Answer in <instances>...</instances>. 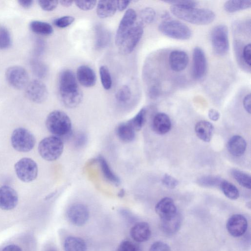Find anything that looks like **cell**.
<instances>
[{"instance_id": "cell-1", "label": "cell", "mask_w": 251, "mask_h": 251, "mask_svg": "<svg viewBox=\"0 0 251 251\" xmlns=\"http://www.w3.org/2000/svg\"><path fill=\"white\" fill-rule=\"evenodd\" d=\"M58 92L61 103L67 108H75L82 100L83 93L78 86L76 75L70 70H65L60 73Z\"/></svg>"}, {"instance_id": "cell-2", "label": "cell", "mask_w": 251, "mask_h": 251, "mask_svg": "<svg viewBox=\"0 0 251 251\" xmlns=\"http://www.w3.org/2000/svg\"><path fill=\"white\" fill-rule=\"evenodd\" d=\"M170 10L177 18L197 25H208L215 18V13L212 10L206 8L171 5Z\"/></svg>"}, {"instance_id": "cell-3", "label": "cell", "mask_w": 251, "mask_h": 251, "mask_svg": "<svg viewBox=\"0 0 251 251\" xmlns=\"http://www.w3.org/2000/svg\"><path fill=\"white\" fill-rule=\"evenodd\" d=\"M45 124L48 130L54 136L61 138L71 134V120L62 111L55 110L51 111L47 117Z\"/></svg>"}, {"instance_id": "cell-4", "label": "cell", "mask_w": 251, "mask_h": 251, "mask_svg": "<svg viewBox=\"0 0 251 251\" xmlns=\"http://www.w3.org/2000/svg\"><path fill=\"white\" fill-rule=\"evenodd\" d=\"M38 150L44 159L49 161H54L62 155L64 143L62 139L57 136L47 137L40 141Z\"/></svg>"}, {"instance_id": "cell-5", "label": "cell", "mask_w": 251, "mask_h": 251, "mask_svg": "<svg viewBox=\"0 0 251 251\" xmlns=\"http://www.w3.org/2000/svg\"><path fill=\"white\" fill-rule=\"evenodd\" d=\"M159 31L171 38L185 40L192 36V31L184 23L176 20H166L161 22L159 26Z\"/></svg>"}, {"instance_id": "cell-6", "label": "cell", "mask_w": 251, "mask_h": 251, "mask_svg": "<svg viewBox=\"0 0 251 251\" xmlns=\"http://www.w3.org/2000/svg\"><path fill=\"white\" fill-rule=\"evenodd\" d=\"M210 39L212 49L216 54L223 56L227 52L229 44L226 25L221 24L214 27L210 32Z\"/></svg>"}, {"instance_id": "cell-7", "label": "cell", "mask_w": 251, "mask_h": 251, "mask_svg": "<svg viewBox=\"0 0 251 251\" xmlns=\"http://www.w3.org/2000/svg\"><path fill=\"white\" fill-rule=\"evenodd\" d=\"M36 140L33 134L27 129L19 127L15 129L11 136V143L13 148L20 152L31 151L35 144Z\"/></svg>"}, {"instance_id": "cell-8", "label": "cell", "mask_w": 251, "mask_h": 251, "mask_svg": "<svg viewBox=\"0 0 251 251\" xmlns=\"http://www.w3.org/2000/svg\"><path fill=\"white\" fill-rule=\"evenodd\" d=\"M14 169L18 177L25 182L32 181L38 175V166L30 158L24 157L18 161L15 164Z\"/></svg>"}, {"instance_id": "cell-9", "label": "cell", "mask_w": 251, "mask_h": 251, "mask_svg": "<svg viewBox=\"0 0 251 251\" xmlns=\"http://www.w3.org/2000/svg\"><path fill=\"white\" fill-rule=\"evenodd\" d=\"M137 14L135 11L129 8L123 15L118 27L115 42L119 47L136 24Z\"/></svg>"}, {"instance_id": "cell-10", "label": "cell", "mask_w": 251, "mask_h": 251, "mask_svg": "<svg viewBox=\"0 0 251 251\" xmlns=\"http://www.w3.org/2000/svg\"><path fill=\"white\" fill-rule=\"evenodd\" d=\"M5 77L8 83L17 89H22L28 84V73L21 66H14L8 68L5 72Z\"/></svg>"}, {"instance_id": "cell-11", "label": "cell", "mask_w": 251, "mask_h": 251, "mask_svg": "<svg viewBox=\"0 0 251 251\" xmlns=\"http://www.w3.org/2000/svg\"><path fill=\"white\" fill-rule=\"evenodd\" d=\"M143 32V25L140 23H136L119 46L121 53L125 55L130 53L140 41Z\"/></svg>"}, {"instance_id": "cell-12", "label": "cell", "mask_w": 251, "mask_h": 251, "mask_svg": "<svg viewBox=\"0 0 251 251\" xmlns=\"http://www.w3.org/2000/svg\"><path fill=\"white\" fill-rule=\"evenodd\" d=\"M25 95L31 101L41 103L48 97V91L46 85L39 80H33L27 84Z\"/></svg>"}, {"instance_id": "cell-13", "label": "cell", "mask_w": 251, "mask_h": 251, "mask_svg": "<svg viewBox=\"0 0 251 251\" xmlns=\"http://www.w3.org/2000/svg\"><path fill=\"white\" fill-rule=\"evenodd\" d=\"M207 60L203 50L196 47L193 52L192 75L196 79L202 78L207 71Z\"/></svg>"}, {"instance_id": "cell-14", "label": "cell", "mask_w": 251, "mask_h": 251, "mask_svg": "<svg viewBox=\"0 0 251 251\" xmlns=\"http://www.w3.org/2000/svg\"><path fill=\"white\" fill-rule=\"evenodd\" d=\"M67 214L69 221L73 224L76 226H82L87 221L89 212L85 205L76 203L69 207Z\"/></svg>"}, {"instance_id": "cell-15", "label": "cell", "mask_w": 251, "mask_h": 251, "mask_svg": "<svg viewBox=\"0 0 251 251\" xmlns=\"http://www.w3.org/2000/svg\"><path fill=\"white\" fill-rule=\"evenodd\" d=\"M226 227L231 236L235 237H239L243 235L246 231L248 222L243 215L234 214L228 218Z\"/></svg>"}, {"instance_id": "cell-16", "label": "cell", "mask_w": 251, "mask_h": 251, "mask_svg": "<svg viewBox=\"0 0 251 251\" xmlns=\"http://www.w3.org/2000/svg\"><path fill=\"white\" fill-rule=\"evenodd\" d=\"M18 202L17 192L7 185L0 187V208L10 210L14 208Z\"/></svg>"}, {"instance_id": "cell-17", "label": "cell", "mask_w": 251, "mask_h": 251, "mask_svg": "<svg viewBox=\"0 0 251 251\" xmlns=\"http://www.w3.org/2000/svg\"><path fill=\"white\" fill-rule=\"evenodd\" d=\"M155 210L161 220L171 218L177 213L174 201L169 197L161 199L155 205Z\"/></svg>"}, {"instance_id": "cell-18", "label": "cell", "mask_w": 251, "mask_h": 251, "mask_svg": "<svg viewBox=\"0 0 251 251\" xmlns=\"http://www.w3.org/2000/svg\"><path fill=\"white\" fill-rule=\"evenodd\" d=\"M188 62V54L183 50H174L169 54L170 67L175 72H179L184 70L187 67Z\"/></svg>"}, {"instance_id": "cell-19", "label": "cell", "mask_w": 251, "mask_h": 251, "mask_svg": "<svg viewBox=\"0 0 251 251\" xmlns=\"http://www.w3.org/2000/svg\"><path fill=\"white\" fill-rule=\"evenodd\" d=\"M76 77L79 83L85 87L94 86L97 77L94 71L87 65H81L76 71Z\"/></svg>"}, {"instance_id": "cell-20", "label": "cell", "mask_w": 251, "mask_h": 251, "mask_svg": "<svg viewBox=\"0 0 251 251\" xmlns=\"http://www.w3.org/2000/svg\"><path fill=\"white\" fill-rule=\"evenodd\" d=\"M131 238L137 242L148 240L151 236L150 226L146 222H139L134 225L130 230Z\"/></svg>"}, {"instance_id": "cell-21", "label": "cell", "mask_w": 251, "mask_h": 251, "mask_svg": "<svg viewBox=\"0 0 251 251\" xmlns=\"http://www.w3.org/2000/svg\"><path fill=\"white\" fill-rule=\"evenodd\" d=\"M171 120L165 113H157L153 118L152 128L158 134L162 135L168 132L171 129Z\"/></svg>"}, {"instance_id": "cell-22", "label": "cell", "mask_w": 251, "mask_h": 251, "mask_svg": "<svg viewBox=\"0 0 251 251\" xmlns=\"http://www.w3.org/2000/svg\"><path fill=\"white\" fill-rule=\"evenodd\" d=\"M117 10V0H100L97 5V14L101 19L113 16Z\"/></svg>"}, {"instance_id": "cell-23", "label": "cell", "mask_w": 251, "mask_h": 251, "mask_svg": "<svg viewBox=\"0 0 251 251\" xmlns=\"http://www.w3.org/2000/svg\"><path fill=\"white\" fill-rule=\"evenodd\" d=\"M246 142L245 139L240 135H234L228 140L227 148L231 154L235 156L242 155L246 149Z\"/></svg>"}, {"instance_id": "cell-24", "label": "cell", "mask_w": 251, "mask_h": 251, "mask_svg": "<svg viewBox=\"0 0 251 251\" xmlns=\"http://www.w3.org/2000/svg\"><path fill=\"white\" fill-rule=\"evenodd\" d=\"M101 172L105 179L115 186L121 183L120 178L114 173L106 160L102 156L97 158Z\"/></svg>"}, {"instance_id": "cell-25", "label": "cell", "mask_w": 251, "mask_h": 251, "mask_svg": "<svg viewBox=\"0 0 251 251\" xmlns=\"http://www.w3.org/2000/svg\"><path fill=\"white\" fill-rule=\"evenodd\" d=\"M195 131L197 136L205 142H209L214 133V126L209 122L201 121L198 122L195 127Z\"/></svg>"}, {"instance_id": "cell-26", "label": "cell", "mask_w": 251, "mask_h": 251, "mask_svg": "<svg viewBox=\"0 0 251 251\" xmlns=\"http://www.w3.org/2000/svg\"><path fill=\"white\" fill-rule=\"evenodd\" d=\"M95 48L101 50L106 47L110 40V33L107 29L100 25L95 27Z\"/></svg>"}, {"instance_id": "cell-27", "label": "cell", "mask_w": 251, "mask_h": 251, "mask_svg": "<svg viewBox=\"0 0 251 251\" xmlns=\"http://www.w3.org/2000/svg\"><path fill=\"white\" fill-rule=\"evenodd\" d=\"M135 131L127 122L122 123L116 128L118 138L126 143L132 142L135 137Z\"/></svg>"}, {"instance_id": "cell-28", "label": "cell", "mask_w": 251, "mask_h": 251, "mask_svg": "<svg viewBox=\"0 0 251 251\" xmlns=\"http://www.w3.org/2000/svg\"><path fill=\"white\" fill-rule=\"evenodd\" d=\"M181 219L178 213L174 217L162 220L161 227L163 231L168 235H173L176 233L180 228Z\"/></svg>"}, {"instance_id": "cell-29", "label": "cell", "mask_w": 251, "mask_h": 251, "mask_svg": "<svg viewBox=\"0 0 251 251\" xmlns=\"http://www.w3.org/2000/svg\"><path fill=\"white\" fill-rule=\"evenodd\" d=\"M64 249L65 251H86L87 246L81 238L70 236L65 239Z\"/></svg>"}, {"instance_id": "cell-30", "label": "cell", "mask_w": 251, "mask_h": 251, "mask_svg": "<svg viewBox=\"0 0 251 251\" xmlns=\"http://www.w3.org/2000/svg\"><path fill=\"white\" fill-rule=\"evenodd\" d=\"M29 27L33 32L42 35H49L53 32V28L50 24L39 21L31 22Z\"/></svg>"}, {"instance_id": "cell-31", "label": "cell", "mask_w": 251, "mask_h": 251, "mask_svg": "<svg viewBox=\"0 0 251 251\" xmlns=\"http://www.w3.org/2000/svg\"><path fill=\"white\" fill-rule=\"evenodd\" d=\"M251 6V0H230L226 1L224 4L225 10L228 13H234L237 11L250 8Z\"/></svg>"}, {"instance_id": "cell-32", "label": "cell", "mask_w": 251, "mask_h": 251, "mask_svg": "<svg viewBox=\"0 0 251 251\" xmlns=\"http://www.w3.org/2000/svg\"><path fill=\"white\" fill-rule=\"evenodd\" d=\"M219 187L221 188L224 195L231 200H236L239 196V192L238 189L230 182L222 180L220 183Z\"/></svg>"}, {"instance_id": "cell-33", "label": "cell", "mask_w": 251, "mask_h": 251, "mask_svg": "<svg viewBox=\"0 0 251 251\" xmlns=\"http://www.w3.org/2000/svg\"><path fill=\"white\" fill-rule=\"evenodd\" d=\"M146 114V108H142L134 117L127 121V122L135 131H139L145 123Z\"/></svg>"}, {"instance_id": "cell-34", "label": "cell", "mask_w": 251, "mask_h": 251, "mask_svg": "<svg viewBox=\"0 0 251 251\" xmlns=\"http://www.w3.org/2000/svg\"><path fill=\"white\" fill-rule=\"evenodd\" d=\"M231 174L234 178L240 185L246 188L251 189V179L249 175L236 169L232 170Z\"/></svg>"}, {"instance_id": "cell-35", "label": "cell", "mask_w": 251, "mask_h": 251, "mask_svg": "<svg viewBox=\"0 0 251 251\" xmlns=\"http://www.w3.org/2000/svg\"><path fill=\"white\" fill-rule=\"evenodd\" d=\"M99 73L102 85L105 90H109L112 86V78L108 68L105 66L100 67Z\"/></svg>"}, {"instance_id": "cell-36", "label": "cell", "mask_w": 251, "mask_h": 251, "mask_svg": "<svg viewBox=\"0 0 251 251\" xmlns=\"http://www.w3.org/2000/svg\"><path fill=\"white\" fill-rule=\"evenodd\" d=\"M31 67L34 74L39 78H44L48 74L47 66L40 61L33 60L31 63Z\"/></svg>"}, {"instance_id": "cell-37", "label": "cell", "mask_w": 251, "mask_h": 251, "mask_svg": "<svg viewBox=\"0 0 251 251\" xmlns=\"http://www.w3.org/2000/svg\"><path fill=\"white\" fill-rule=\"evenodd\" d=\"M222 180L221 179L217 176H206L200 178L198 180V183L204 187H219Z\"/></svg>"}, {"instance_id": "cell-38", "label": "cell", "mask_w": 251, "mask_h": 251, "mask_svg": "<svg viewBox=\"0 0 251 251\" xmlns=\"http://www.w3.org/2000/svg\"><path fill=\"white\" fill-rule=\"evenodd\" d=\"M155 12L151 7H146L142 9L139 14L140 23L143 25L144 24L151 23L155 19Z\"/></svg>"}, {"instance_id": "cell-39", "label": "cell", "mask_w": 251, "mask_h": 251, "mask_svg": "<svg viewBox=\"0 0 251 251\" xmlns=\"http://www.w3.org/2000/svg\"><path fill=\"white\" fill-rule=\"evenodd\" d=\"M115 97L119 102L126 103L131 97V91L130 87L127 85L122 86L117 92Z\"/></svg>"}, {"instance_id": "cell-40", "label": "cell", "mask_w": 251, "mask_h": 251, "mask_svg": "<svg viewBox=\"0 0 251 251\" xmlns=\"http://www.w3.org/2000/svg\"><path fill=\"white\" fill-rule=\"evenodd\" d=\"M12 44L11 38L8 30L4 27H0V50L9 48Z\"/></svg>"}, {"instance_id": "cell-41", "label": "cell", "mask_w": 251, "mask_h": 251, "mask_svg": "<svg viewBox=\"0 0 251 251\" xmlns=\"http://www.w3.org/2000/svg\"><path fill=\"white\" fill-rule=\"evenodd\" d=\"M75 19L71 16H64L55 19L53 24L59 28H65L72 25L75 21Z\"/></svg>"}, {"instance_id": "cell-42", "label": "cell", "mask_w": 251, "mask_h": 251, "mask_svg": "<svg viewBox=\"0 0 251 251\" xmlns=\"http://www.w3.org/2000/svg\"><path fill=\"white\" fill-rule=\"evenodd\" d=\"M116 251H141V250L133 243L125 240L120 243Z\"/></svg>"}, {"instance_id": "cell-43", "label": "cell", "mask_w": 251, "mask_h": 251, "mask_svg": "<svg viewBox=\"0 0 251 251\" xmlns=\"http://www.w3.org/2000/svg\"><path fill=\"white\" fill-rule=\"evenodd\" d=\"M164 2L182 7H196L197 5V2L194 0H167Z\"/></svg>"}, {"instance_id": "cell-44", "label": "cell", "mask_w": 251, "mask_h": 251, "mask_svg": "<svg viewBox=\"0 0 251 251\" xmlns=\"http://www.w3.org/2000/svg\"><path fill=\"white\" fill-rule=\"evenodd\" d=\"M76 6L80 9L83 11H88L93 9L97 4L96 0L90 1H75Z\"/></svg>"}, {"instance_id": "cell-45", "label": "cell", "mask_w": 251, "mask_h": 251, "mask_svg": "<svg viewBox=\"0 0 251 251\" xmlns=\"http://www.w3.org/2000/svg\"><path fill=\"white\" fill-rule=\"evenodd\" d=\"M57 0H39L38 3L42 9L46 11L54 10L58 4Z\"/></svg>"}, {"instance_id": "cell-46", "label": "cell", "mask_w": 251, "mask_h": 251, "mask_svg": "<svg viewBox=\"0 0 251 251\" xmlns=\"http://www.w3.org/2000/svg\"><path fill=\"white\" fill-rule=\"evenodd\" d=\"M242 58L244 62L249 67L251 64V45L249 43L243 48L242 52Z\"/></svg>"}, {"instance_id": "cell-47", "label": "cell", "mask_w": 251, "mask_h": 251, "mask_svg": "<svg viewBox=\"0 0 251 251\" xmlns=\"http://www.w3.org/2000/svg\"><path fill=\"white\" fill-rule=\"evenodd\" d=\"M162 182L165 187L170 189L175 188L178 184L177 179L168 174L164 175L162 179Z\"/></svg>"}, {"instance_id": "cell-48", "label": "cell", "mask_w": 251, "mask_h": 251, "mask_svg": "<svg viewBox=\"0 0 251 251\" xmlns=\"http://www.w3.org/2000/svg\"><path fill=\"white\" fill-rule=\"evenodd\" d=\"M149 251H171V249L166 243L157 241L151 245Z\"/></svg>"}, {"instance_id": "cell-49", "label": "cell", "mask_w": 251, "mask_h": 251, "mask_svg": "<svg viewBox=\"0 0 251 251\" xmlns=\"http://www.w3.org/2000/svg\"><path fill=\"white\" fill-rule=\"evenodd\" d=\"M251 94L249 93L245 96L243 100V106L245 110L249 114L251 113Z\"/></svg>"}, {"instance_id": "cell-50", "label": "cell", "mask_w": 251, "mask_h": 251, "mask_svg": "<svg viewBox=\"0 0 251 251\" xmlns=\"http://www.w3.org/2000/svg\"><path fill=\"white\" fill-rule=\"evenodd\" d=\"M130 1L128 0H117V10L123 11L125 10L129 5Z\"/></svg>"}, {"instance_id": "cell-51", "label": "cell", "mask_w": 251, "mask_h": 251, "mask_svg": "<svg viewBox=\"0 0 251 251\" xmlns=\"http://www.w3.org/2000/svg\"><path fill=\"white\" fill-rule=\"evenodd\" d=\"M86 137L83 134H80L75 140V144L76 146L81 147L86 142Z\"/></svg>"}, {"instance_id": "cell-52", "label": "cell", "mask_w": 251, "mask_h": 251, "mask_svg": "<svg viewBox=\"0 0 251 251\" xmlns=\"http://www.w3.org/2000/svg\"><path fill=\"white\" fill-rule=\"evenodd\" d=\"M208 117L211 120L216 121L219 119L220 113L217 110L211 109L208 112Z\"/></svg>"}, {"instance_id": "cell-53", "label": "cell", "mask_w": 251, "mask_h": 251, "mask_svg": "<svg viewBox=\"0 0 251 251\" xmlns=\"http://www.w3.org/2000/svg\"><path fill=\"white\" fill-rule=\"evenodd\" d=\"M2 251H22L20 247L14 244L6 246L3 248Z\"/></svg>"}, {"instance_id": "cell-54", "label": "cell", "mask_w": 251, "mask_h": 251, "mask_svg": "<svg viewBox=\"0 0 251 251\" xmlns=\"http://www.w3.org/2000/svg\"><path fill=\"white\" fill-rule=\"evenodd\" d=\"M19 4L24 8H29L33 4V0H19Z\"/></svg>"}, {"instance_id": "cell-55", "label": "cell", "mask_w": 251, "mask_h": 251, "mask_svg": "<svg viewBox=\"0 0 251 251\" xmlns=\"http://www.w3.org/2000/svg\"><path fill=\"white\" fill-rule=\"evenodd\" d=\"M59 2L61 5L65 7H69L71 6L74 2L73 1L70 0H60Z\"/></svg>"}, {"instance_id": "cell-56", "label": "cell", "mask_w": 251, "mask_h": 251, "mask_svg": "<svg viewBox=\"0 0 251 251\" xmlns=\"http://www.w3.org/2000/svg\"><path fill=\"white\" fill-rule=\"evenodd\" d=\"M124 191L123 190H122L120 192V194H119V196L120 197H122L123 196H124Z\"/></svg>"}, {"instance_id": "cell-57", "label": "cell", "mask_w": 251, "mask_h": 251, "mask_svg": "<svg viewBox=\"0 0 251 251\" xmlns=\"http://www.w3.org/2000/svg\"><path fill=\"white\" fill-rule=\"evenodd\" d=\"M47 251H55L54 250L50 249V250H48Z\"/></svg>"}]
</instances>
